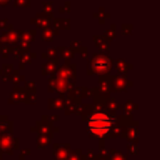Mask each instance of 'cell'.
Returning <instances> with one entry per match:
<instances>
[{
  "label": "cell",
  "mask_w": 160,
  "mask_h": 160,
  "mask_svg": "<svg viewBox=\"0 0 160 160\" xmlns=\"http://www.w3.org/2000/svg\"><path fill=\"white\" fill-rule=\"evenodd\" d=\"M111 119L104 112H95L88 121V129L96 136H104L111 129Z\"/></svg>",
  "instance_id": "cell-1"
}]
</instances>
